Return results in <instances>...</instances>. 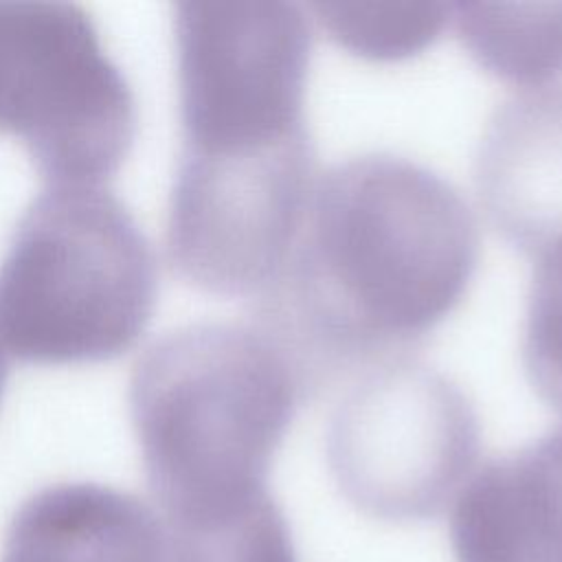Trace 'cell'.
Returning a JSON list of instances; mask_svg holds the SVG:
<instances>
[{"instance_id": "cell-1", "label": "cell", "mask_w": 562, "mask_h": 562, "mask_svg": "<svg viewBox=\"0 0 562 562\" xmlns=\"http://www.w3.org/2000/svg\"><path fill=\"white\" fill-rule=\"evenodd\" d=\"M479 228L430 167L367 151L318 173L294 244L252 299L305 393L406 358L461 301Z\"/></svg>"}, {"instance_id": "cell-2", "label": "cell", "mask_w": 562, "mask_h": 562, "mask_svg": "<svg viewBox=\"0 0 562 562\" xmlns=\"http://www.w3.org/2000/svg\"><path fill=\"white\" fill-rule=\"evenodd\" d=\"M305 389L255 321H200L136 360L130 415L165 520L211 514L266 492L272 457Z\"/></svg>"}, {"instance_id": "cell-3", "label": "cell", "mask_w": 562, "mask_h": 562, "mask_svg": "<svg viewBox=\"0 0 562 562\" xmlns=\"http://www.w3.org/2000/svg\"><path fill=\"white\" fill-rule=\"evenodd\" d=\"M158 268L130 209L103 184H44L0 261V342L37 364L132 349L156 307Z\"/></svg>"}, {"instance_id": "cell-4", "label": "cell", "mask_w": 562, "mask_h": 562, "mask_svg": "<svg viewBox=\"0 0 562 562\" xmlns=\"http://www.w3.org/2000/svg\"><path fill=\"white\" fill-rule=\"evenodd\" d=\"M0 134L46 184H103L123 165L136 101L83 7L0 2Z\"/></svg>"}, {"instance_id": "cell-5", "label": "cell", "mask_w": 562, "mask_h": 562, "mask_svg": "<svg viewBox=\"0 0 562 562\" xmlns=\"http://www.w3.org/2000/svg\"><path fill=\"white\" fill-rule=\"evenodd\" d=\"M479 450L481 424L468 393L408 356L356 375L325 430L327 465L342 496L389 522L441 514Z\"/></svg>"}, {"instance_id": "cell-6", "label": "cell", "mask_w": 562, "mask_h": 562, "mask_svg": "<svg viewBox=\"0 0 562 562\" xmlns=\"http://www.w3.org/2000/svg\"><path fill=\"white\" fill-rule=\"evenodd\" d=\"M182 154H228L307 130L312 29L283 0H184L173 11Z\"/></svg>"}, {"instance_id": "cell-7", "label": "cell", "mask_w": 562, "mask_h": 562, "mask_svg": "<svg viewBox=\"0 0 562 562\" xmlns=\"http://www.w3.org/2000/svg\"><path fill=\"white\" fill-rule=\"evenodd\" d=\"M310 130L228 154H182L169 200L167 252L182 279L255 299L279 272L316 184Z\"/></svg>"}, {"instance_id": "cell-8", "label": "cell", "mask_w": 562, "mask_h": 562, "mask_svg": "<svg viewBox=\"0 0 562 562\" xmlns=\"http://www.w3.org/2000/svg\"><path fill=\"white\" fill-rule=\"evenodd\" d=\"M474 184L490 222L540 255L562 239V83L527 86L487 116Z\"/></svg>"}, {"instance_id": "cell-9", "label": "cell", "mask_w": 562, "mask_h": 562, "mask_svg": "<svg viewBox=\"0 0 562 562\" xmlns=\"http://www.w3.org/2000/svg\"><path fill=\"white\" fill-rule=\"evenodd\" d=\"M450 544L457 562H562V490L536 439L465 481Z\"/></svg>"}, {"instance_id": "cell-10", "label": "cell", "mask_w": 562, "mask_h": 562, "mask_svg": "<svg viewBox=\"0 0 562 562\" xmlns=\"http://www.w3.org/2000/svg\"><path fill=\"white\" fill-rule=\"evenodd\" d=\"M162 522L134 494L57 483L13 514L0 562H162Z\"/></svg>"}, {"instance_id": "cell-11", "label": "cell", "mask_w": 562, "mask_h": 562, "mask_svg": "<svg viewBox=\"0 0 562 562\" xmlns=\"http://www.w3.org/2000/svg\"><path fill=\"white\" fill-rule=\"evenodd\" d=\"M457 35L490 72L542 86L562 72V2H461Z\"/></svg>"}, {"instance_id": "cell-12", "label": "cell", "mask_w": 562, "mask_h": 562, "mask_svg": "<svg viewBox=\"0 0 562 562\" xmlns=\"http://www.w3.org/2000/svg\"><path fill=\"white\" fill-rule=\"evenodd\" d=\"M162 562H299L270 492L211 514L162 522Z\"/></svg>"}, {"instance_id": "cell-13", "label": "cell", "mask_w": 562, "mask_h": 562, "mask_svg": "<svg viewBox=\"0 0 562 562\" xmlns=\"http://www.w3.org/2000/svg\"><path fill=\"white\" fill-rule=\"evenodd\" d=\"M318 22L340 46L371 59H395L430 44L448 24L443 2H316Z\"/></svg>"}, {"instance_id": "cell-14", "label": "cell", "mask_w": 562, "mask_h": 562, "mask_svg": "<svg viewBox=\"0 0 562 562\" xmlns=\"http://www.w3.org/2000/svg\"><path fill=\"white\" fill-rule=\"evenodd\" d=\"M533 259L522 321V367L538 395L562 415V239Z\"/></svg>"}, {"instance_id": "cell-15", "label": "cell", "mask_w": 562, "mask_h": 562, "mask_svg": "<svg viewBox=\"0 0 562 562\" xmlns=\"http://www.w3.org/2000/svg\"><path fill=\"white\" fill-rule=\"evenodd\" d=\"M7 375H9V364H7V351L0 342V400H2V393H4V386H7Z\"/></svg>"}, {"instance_id": "cell-16", "label": "cell", "mask_w": 562, "mask_h": 562, "mask_svg": "<svg viewBox=\"0 0 562 562\" xmlns=\"http://www.w3.org/2000/svg\"><path fill=\"white\" fill-rule=\"evenodd\" d=\"M553 437H555V443H558V450H560V457H562V426L553 428Z\"/></svg>"}]
</instances>
